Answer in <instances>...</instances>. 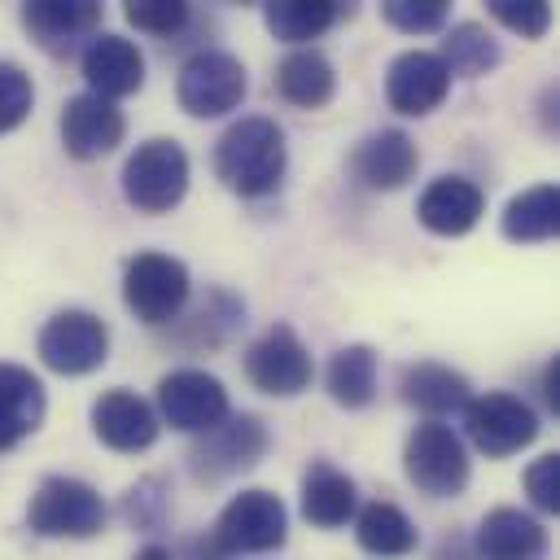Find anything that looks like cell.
<instances>
[{
    "mask_svg": "<svg viewBox=\"0 0 560 560\" xmlns=\"http://www.w3.org/2000/svg\"><path fill=\"white\" fill-rule=\"evenodd\" d=\"M131 560H175V556H171V551H166L162 542H149V547H140V551H136Z\"/></svg>",
    "mask_w": 560,
    "mask_h": 560,
    "instance_id": "obj_40",
    "label": "cell"
},
{
    "mask_svg": "<svg viewBox=\"0 0 560 560\" xmlns=\"http://www.w3.org/2000/svg\"><path fill=\"white\" fill-rule=\"evenodd\" d=\"M105 516L101 490L66 472H48L26 503V529L39 538H96Z\"/></svg>",
    "mask_w": 560,
    "mask_h": 560,
    "instance_id": "obj_3",
    "label": "cell"
},
{
    "mask_svg": "<svg viewBox=\"0 0 560 560\" xmlns=\"http://www.w3.org/2000/svg\"><path fill=\"white\" fill-rule=\"evenodd\" d=\"M184 560H232L219 542H214V534H192V538H184V551H179Z\"/></svg>",
    "mask_w": 560,
    "mask_h": 560,
    "instance_id": "obj_38",
    "label": "cell"
},
{
    "mask_svg": "<svg viewBox=\"0 0 560 560\" xmlns=\"http://www.w3.org/2000/svg\"><path fill=\"white\" fill-rule=\"evenodd\" d=\"M271 88L298 109H324L337 92V70L319 48H289L276 61Z\"/></svg>",
    "mask_w": 560,
    "mask_h": 560,
    "instance_id": "obj_24",
    "label": "cell"
},
{
    "mask_svg": "<svg viewBox=\"0 0 560 560\" xmlns=\"http://www.w3.org/2000/svg\"><path fill=\"white\" fill-rule=\"evenodd\" d=\"M35 350L44 368L61 376H88L109 359V324L83 306H66L39 328Z\"/></svg>",
    "mask_w": 560,
    "mask_h": 560,
    "instance_id": "obj_10",
    "label": "cell"
},
{
    "mask_svg": "<svg viewBox=\"0 0 560 560\" xmlns=\"http://www.w3.org/2000/svg\"><path fill=\"white\" fill-rule=\"evenodd\" d=\"M446 92H451V74L442 66V57L429 52V48H407L385 70V101L402 118L433 114L446 101Z\"/></svg>",
    "mask_w": 560,
    "mask_h": 560,
    "instance_id": "obj_13",
    "label": "cell"
},
{
    "mask_svg": "<svg viewBox=\"0 0 560 560\" xmlns=\"http://www.w3.org/2000/svg\"><path fill=\"white\" fill-rule=\"evenodd\" d=\"M538 389H542V402H547V411H556V416H560V354H551V359L542 363Z\"/></svg>",
    "mask_w": 560,
    "mask_h": 560,
    "instance_id": "obj_37",
    "label": "cell"
},
{
    "mask_svg": "<svg viewBox=\"0 0 560 560\" xmlns=\"http://www.w3.org/2000/svg\"><path fill=\"white\" fill-rule=\"evenodd\" d=\"M464 433L486 459H508L538 438V416L508 389H486L464 402Z\"/></svg>",
    "mask_w": 560,
    "mask_h": 560,
    "instance_id": "obj_7",
    "label": "cell"
},
{
    "mask_svg": "<svg viewBox=\"0 0 560 560\" xmlns=\"http://www.w3.org/2000/svg\"><path fill=\"white\" fill-rule=\"evenodd\" d=\"M337 18H341V4H332V0H271V4H262L267 31L293 48H311V39H319Z\"/></svg>",
    "mask_w": 560,
    "mask_h": 560,
    "instance_id": "obj_28",
    "label": "cell"
},
{
    "mask_svg": "<svg viewBox=\"0 0 560 560\" xmlns=\"http://www.w3.org/2000/svg\"><path fill=\"white\" fill-rule=\"evenodd\" d=\"M241 363H245L249 385L262 389V394H271V398H293L315 376V363H311L302 337L289 324H271L267 332H258L245 346V359Z\"/></svg>",
    "mask_w": 560,
    "mask_h": 560,
    "instance_id": "obj_11",
    "label": "cell"
},
{
    "mask_svg": "<svg viewBox=\"0 0 560 560\" xmlns=\"http://www.w3.org/2000/svg\"><path fill=\"white\" fill-rule=\"evenodd\" d=\"M376 381H381V359H376V350H372L368 341L341 346V350L328 359V368H324V389H328V398H332L337 407H346V411L372 407Z\"/></svg>",
    "mask_w": 560,
    "mask_h": 560,
    "instance_id": "obj_25",
    "label": "cell"
},
{
    "mask_svg": "<svg viewBox=\"0 0 560 560\" xmlns=\"http://www.w3.org/2000/svg\"><path fill=\"white\" fill-rule=\"evenodd\" d=\"M236 328H245V302L232 298L228 289H210L206 302L184 319V328L175 332V341H184L188 350H214Z\"/></svg>",
    "mask_w": 560,
    "mask_h": 560,
    "instance_id": "obj_29",
    "label": "cell"
},
{
    "mask_svg": "<svg viewBox=\"0 0 560 560\" xmlns=\"http://www.w3.org/2000/svg\"><path fill=\"white\" fill-rule=\"evenodd\" d=\"M398 394L407 407L424 411L429 420H442L451 411H464V402L472 398V385L464 372L438 363V359H420V363H407L402 376H398Z\"/></svg>",
    "mask_w": 560,
    "mask_h": 560,
    "instance_id": "obj_22",
    "label": "cell"
},
{
    "mask_svg": "<svg viewBox=\"0 0 560 560\" xmlns=\"http://www.w3.org/2000/svg\"><path fill=\"white\" fill-rule=\"evenodd\" d=\"M101 18H105V9L92 0H26L22 4L26 35L52 57H66L83 39H92L101 31Z\"/></svg>",
    "mask_w": 560,
    "mask_h": 560,
    "instance_id": "obj_15",
    "label": "cell"
},
{
    "mask_svg": "<svg viewBox=\"0 0 560 560\" xmlns=\"http://www.w3.org/2000/svg\"><path fill=\"white\" fill-rule=\"evenodd\" d=\"M354 512H359L354 477L328 459H311V468L302 472V516L315 529H341L346 521H354Z\"/></svg>",
    "mask_w": 560,
    "mask_h": 560,
    "instance_id": "obj_23",
    "label": "cell"
},
{
    "mask_svg": "<svg viewBox=\"0 0 560 560\" xmlns=\"http://www.w3.org/2000/svg\"><path fill=\"white\" fill-rule=\"evenodd\" d=\"M402 472H407V481L420 494H429V499H455L468 486V477H472L468 446H464V438L451 424L424 420L402 442Z\"/></svg>",
    "mask_w": 560,
    "mask_h": 560,
    "instance_id": "obj_5",
    "label": "cell"
},
{
    "mask_svg": "<svg viewBox=\"0 0 560 560\" xmlns=\"http://www.w3.org/2000/svg\"><path fill=\"white\" fill-rule=\"evenodd\" d=\"M433 560H477V556H472V542H468V538L446 534V538L433 547Z\"/></svg>",
    "mask_w": 560,
    "mask_h": 560,
    "instance_id": "obj_39",
    "label": "cell"
},
{
    "mask_svg": "<svg viewBox=\"0 0 560 560\" xmlns=\"http://www.w3.org/2000/svg\"><path fill=\"white\" fill-rule=\"evenodd\" d=\"M416 166H420V149H416V140H411L407 131H398V127H381V131L363 136V140L354 144V153H350V175H354L363 188H372V192H394V188H402V184L416 175Z\"/></svg>",
    "mask_w": 560,
    "mask_h": 560,
    "instance_id": "obj_18",
    "label": "cell"
},
{
    "mask_svg": "<svg viewBox=\"0 0 560 560\" xmlns=\"http://www.w3.org/2000/svg\"><path fill=\"white\" fill-rule=\"evenodd\" d=\"M503 236L516 241V245H542L560 232V188L551 179L516 192L508 206H503V219H499Z\"/></svg>",
    "mask_w": 560,
    "mask_h": 560,
    "instance_id": "obj_26",
    "label": "cell"
},
{
    "mask_svg": "<svg viewBox=\"0 0 560 560\" xmlns=\"http://www.w3.org/2000/svg\"><path fill=\"white\" fill-rule=\"evenodd\" d=\"M354 542L368 551V556H381V560H394V556H407L416 551L420 534L411 525V516L389 503V499H372L354 512Z\"/></svg>",
    "mask_w": 560,
    "mask_h": 560,
    "instance_id": "obj_27",
    "label": "cell"
},
{
    "mask_svg": "<svg viewBox=\"0 0 560 560\" xmlns=\"http://www.w3.org/2000/svg\"><path fill=\"white\" fill-rule=\"evenodd\" d=\"M381 18L402 35H433L446 26L451 4L446 0H385Z\"/></svg>",
    "mask_w": 560,
    "mask_h": 560,
    "instance_id": "obj_32",
    "label": "cell"
},
{
    "mask_svg": "<svg viewBox=\"0 0 560 560\" xmlns=\"http://www.w3.org/2000/svg\"><path fill=\"white\" fill-rule=\"evenodd\" d=\"M92 433L118 451V455H136V451H149L162 433V420L158 411L136 394V389H105L96 402H92Z\"/></svg>",
    "mask_w": 560,
    "mask_h": 560,
    "instance_id": "obj_16",
    "label": "cell"
},
{
    "mask_svg": "<svg viewBox=\"0 0 560 560\" xmlns=\"http://www.w3.org/2000/svg\"><path fill=\"white\" fill-rule=\"evenodd\" d=\"M245 92H249L245 66H241V57H232L223 48H197L179 66V79H175V96H179L184 114H192V118L232 114L245 101Z\"/></svg>",
    "mask_w": 560,
    "mask_h": 560,
    "instance_id": "obj_8",
    "label": "cell"
},
{
    "mask_svg": "<svg viewBox=\"0 0 560 560\" xmlns=\"http://www.w3.org/2000/svg\"><path fill=\"white\" fill-rule=\"evenodd\" d=\"M158 416L179 433H210L232 416L228 389L206 368H175L158 381Z\"/></svg>",
    "mask_w": 560,
    "mask_h": 560,
    "instance_id": "obj_12",
    "label": "cell"
},
{
    "mask_svg": "<svg viewBox=\"0 0 560 560\" xmlns=\"http://www.w3.org/2000/svg\"><path fill=\"white\" fill-rule=\"evenodd\" d=\"M127 136V118L114 101L96 96V92H79L61 105V149L74 162H96L105 153H114Z\"/></svg>",
    "mask_w": 560,
    "mask_h": 560,
    "instance_id": "obj_14",
    "label": "cell"
},
{
    "mask_svg": "<svg viewBox=\"0 0 560 560\" xmlns=\"http://www.w3.org/2000/svg\"><path fill=\"white\" fill-rule=\"evenodd\" d=\"M547 551H551V538L542 521L521 508H490L472 538L477 560H547Z\"/></svg>",
    "mask_w": 560,
    "mask_h": 560,
    "instance_id": "obj_20",
    "label": "cell"
},
{
    "mask_svg": "<svg viewBox=\"0 0 560 560\" xmlns=\"http://www.w3.org/2000/svg\"><path fill=\"white\" fill-rule=\"evenodd\" d=\"M79 66H83L88 92H96L105 101H118V96H131V92L144 88V57H140V48L127 35H114V31H96L83 44Z\"/></svg>",
    "mask_w": 560,
    "mask_h": 560,
    "instance_id": "obj_17",
    "label": "cell"
},
{
    "mask_svg": "<svg viewBox=\"0 0 560 560\" xmlns=\"http://www.w3.org/2000/svg\"><path fill=\"white\" fill-rule=\"evenodd\" d=\"M44 411H48L44 381L22 363L0 359V455L26 442L31 433H39Z\"/></svg>",
    "mask_w": 560,
    "mask_h": 560,
    "instance_id": "obj_21",
    "label": "cell"
},
{
    "mask_svg": "<svg viewBox=\"0 0 560 560\" xmlns=\"http://www.w3.org/2000/svg\"><path fill=\"white\" fill-rule=\"evenodd\" d=\"M122 13H127V22H131L136 31L158 35V39L179 35V31L188 26V18H192V9H188L184 0H127Z\"/></svg>",
    "mask_w": 560,
    "mask_h": 560,
    "instance_id": "obj_31",
    "label": "cell"
},
{
    "mask_svg": "<svg viewBox=\"0 0 560 560\" xmlns=\"http://www.w3.org/2000/svg\"><path fill=\"white\" fill-rule=\"evenodd\" d=\"M267 451H271V429L262 424V416L241 411L219 420L210 433H197V442L188 446V472L201 486H219L236 472L258 468Z\"/></svg>",
    "mask_w": 560,
    "mask_h": 560,
    "instance_id": "obj_4",
    "label": "cell"
},
{
    "mask_svg": "<svg viewBox=\"0 0 560 560\" xmlns=\"http://www.w3.org/2000/svg\"><path fill=\"white\" fill-rule=\"evenodd\" d=\"M166 508H171V499H166V481H162V477H144V481H136V486L122 494V516H127L131 525H140V529L162 525Z\"/></svg>",
    "mask_w": 560,
    "mask_h": 560,
    "instance_id": "obj_35",
    "label": "cell"
},
{
    "mask_svg": "<svg viewBox=\"0 0 560 560\" xmlns=\"http://www.w3.org/2000/svg\"><path fill=\"white\" fill-rule=\"evenodd\" d=\"M210 534L228 556L276 551L289 538V512H284L280 494H271V490H241L223 503Z\"/></svg>",
    "mask_w": 560,
    "mask_h": 560,
    "instance_id": "obj_9",
    "label": "cell"
},
{
    "mask_svg": "<svg viewBox=\"0 0 560 560\" xmlns=\"http://www.w3.org/2000/svg\"><path fill=\"white\" fill-rule=\"evenodd\" d=\"M35 109V83L18 61H0V136L22 127Z\"/></svg>",
    "mask_w": 560,
    "mask_h": 560,
    "instance_id": "obj_33",
    "label": "cell"
},
{
    "mask_svg": "<svg viewBox=\"0 0 560 560\" xmlns=\"http://www.w3.org/2000/svg\"><path fill=\"white\" fill-rule=\"evenodd\" d=\"M481 214H486V192L468 175H438L424 184L416 201V219L433 236H464L481 223Z\"/></svg>",
    "mask_w": 560,
    "mask_h": 560,
    "instance_id": "obj_19",
    "label": "cell"
},
{
    "mask_svg": "<svg viewBox=\"0 0 560 560\" xmlns=\"http://www.w3.org/2000/svg\"><path fill=\"white\" fill-rule=\"evenodd\" d=\"M122 197L140 214H171L188 192V153L175 136L140 140L122 162Z\"/></svg>",
    "mask_w": 560,
    "mask_h": 560,
    "instance_id": "obj_2",
    "label": "cell"
},
{
    "mask_svg": "<svg viewBox=\"0 0 560 560\" xmlns=\"http://www.w3.org/2000/svg\"><path fill=\"white\" fill-rule=\"evenodd\" d=\"M442 66L446 74H459V79H481L499 66V44L494 35L481 26V22H455L446 35H442Z\"/></svg>",
    "mask_w": 560,
    "mask_h": 560,
    "instance_id": "obj_30",
    "label": "cell"
},
{
    "mask_svg": "<svg viewBox=\"0 0 560 560\" xmlns=\"http://www.w3.org/2000/svg\"><path fill=\"white\" fill-rule=\"evenodd\" d=\"M188 267L162 249H140L122 267V302L136 319L144 324H166L184 311L188 302Z\"/></svg>",
    "mask_w": 560,
    "mask_h": 560,
    "instance_id": "obj_6",
    "label": "cell"
},
{
    "mask_svg": "<svg viewBox=\"0 0 560 560\" xmlns=\"http://www.w3.org/2000/svg\"><path fill=\"white\" fill-rule=\"evenodd\" d=\"M284 166H289L284 127L267 114H245L214 140V175L236 197L276 192L284 179Z\"/></svg>",
    "mask_w": 560,
    "mask_h": 560,
    "instance_id": "obj_1",
    "label": "cell"
},
{
    "mask_svg": "<svg viewBox=\"0 0 560 560\" xmlns=\"http://www.w3.org/2000/svg\"><path fill=\"white\" fill-rule=\"evenodd\" d=\"M486 9L499 26H508L521 39H542L547 26H551V4L547 0H490Z\"/></svg>",
    "mask_w": 560,
    "mask_h": 560,
    "instance_id": "obj_34",
    "label": "cell"
},
{
    "mask_svg": "<svg viewBox=\"0 0 560 560\" xmlns=\"http://www.w3.org/2000/svg\"><path fill=\"white\" fill-rule=\"evenodd\" d=\"M525 494L538 512L547 516L560 512V451H547L525 468Z\"/></svg>",
    "mask_w": 560,
    "mask_h": 560,
    "instance_id": "obj_36",
    "label": "cell"
}]
</instances>
